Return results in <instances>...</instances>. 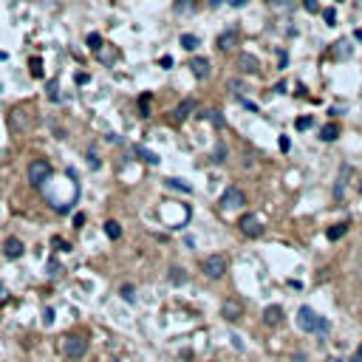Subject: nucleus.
Instances as JSON below:
<instances>
[{
    "instance_id": "1",
    "label": "nucleus",
    "mask_w": 362,
    "mask_h": 362,
    "mask_svg": "<svg viewBox=\"0 0 362 362\" xmlns=\"http://www.w3.org/2000/svg\"><path fill=\"white\" fill-rule=\"evenodd\" d=\"M297 326L303 328L305 334H320V337H328V328H331L326 317H320L314 308H308V305H303V308L297 311Z\"/></svg>"
},
{
    "instance_id": "2",
    "label": "nucleus",
    "mask_w": 362,
    "mask_h": 362,
    "mask_svg": "<svg viewBox=\"0 0 362 362\" xmlns=\"http://www.w3.org/2000/svg\"><path fill=\"white\" fill-rule=\"evenodd\" d=\"M48 179H51V164L45 158H34L29 164V184L31 187H43Z\"/></svg>"
},
{
    "instance_id": "3",
    "label": "nucleus",
    "mask_w": 362,
    "mask_h": 362,
    "mask_svg": "<svg viewBox=\"0 0 362 362\" xmlns=\"http://www.w3.org/2000/svg\"><path fill=\"white\" fill-rule=\"evenodd\" d=\"M226 266H229L226 255H210V258H204V263H201L204 274H207L210 280H218V277H224V274H226Z\"/></svg>"
},
{
    "instance_id": "4",
    "label": "nucleus",
    "mask_w": 362,
    "mask_h": 362,
    "mask_svg": "<svg viewBox=\"0 0 362 362\" xmlns=\"http://www.w3.org/2000/svg\"><path fill=\"white\" fill-rule=\"evenodd\" d=\"M62 351H65L68 360H79V357H85V351H88V339L82 337V334H68L65 342H62Z\"/></svg>"
},
{
    "instance_id": "5",
    "label": "nucleus",
    "mask_w": 362,
    "mask_h": 362,
    "mask_svg": "<svg viewBox=\"0 0 362 362\" xmlns=\"http://www.w3.org/2000/svg\"><path fill=\"white\" fill-rule=\"evenodd\" d=\"M243 204H246V195H243V190H238V187H226L224 195H221V207L224 210H238Z\"/></svg>"
},
{
    "instance_id": "6",
    "label": "nucleus",
    "mask_w": 362,
    "mask_h": 362,
    "mask_svg": "<svg viewBox=\"0 0 362 362\" xmlns=\"http://www.w3.org/2000/svg\"><path fill=\"white\" fill-rule=\"evenodd\" d=\"M238 226H241V232H243V235H249V238H260V232H263V224H260V218L255 212L243 215Z\"/></svg>"
},
{
    "instance_id": "7",
    "label": "nucleus",
    "mask_w": 362,
    "mask_h": 362,
    "mask_svg": "<svg viewBox=\"0 0 362 362\" xmlns=\"http://www.w3.org/2000/svg\"><path fill=\"white\" fill-rule=\"evenodd\" d=\"M23 252H26V246H23V241L20 238H6V243H3V255L9 260H17V258H23Z\"/></svg>"
},
{
    "instance_id": "8",
    "label": "nucleus",
    "mask_w": 362,
    "mask_h": 362,
    "mask_svg": "<svg viewBox=\"0 0 362 362\" xmlns=\"http://www.w3.org/2000/svg\"><path fill=\"white\" fill-rule=\"evenodd\" d=\"M221 314H224L226 323H235V320H241V314H243V305L238 303V300H224Z\"/></svg>"
},
{
    "instance_id": "9",
    "label": "nucleus",
    "mask_w": 362,
    "mask_h": 362,
    "mask_svg": "<svg viewBox=\"0 0 362 362\" xmlns=\"http://www.w3.org/2000/svg\"><path fill=\"white\" fill-rule=\"evenodd\" d=\"M190 68H192V74L198 79H207L210 77V60L207 57H192L190 60Z\"/></svg>"
},
{
    "instance_id": "10",
    "label": "nucleus",
    "mask_w": 362,
    "mask_h": 362,
    "mask_svg": "<svg viewBox=\"0 0 362 362\" xmlns=\"http://www.w3.org/2000/svg\"><path fill=\"white\" fill-rule=\"evenodd\" d=\"M238 68L246 71V74H255V71H260V62H258V57H252V54H238Z\"/></svg>"
},
{
    "instance_id": "11",
    "label": "nucleus",
    "mask_w": 362,
    "mask_h": 362,
    "mask_svg": "<svg viewBox=\"0 0 362 362\" xmlns=\"http://www.w3.org/2000/svg\"><path fill=\"white\" fill-rule=\"evenodd\" d=\"M238 45V29H226L221 37H218V48L221 51H229V48H235Z\"/></svg>"
},
{
    "instance_id": "12",
    "label": "nucleus",
    "mask_w": 362,
    "mask_h": 362,
    "mask_svg": "<svg viewBox=\"0 0 362 362\" xmlns=\"http://www.w3.org/2000/svg\"><path fill=\"white\" fill-rule=\"evenodd\" d=\"M280 320H283L280 305H266V308H263V323H266V326H277Z\"/></svg>"
},
{
    "instance_id": "13",
    "label": "nucleus",
    "mask_w": 362,
    "mask_h": 362,
    "mask_svg": "<svg viewBox=\"0 0 362 362\" xmlns=\"http://www.w3.org/2000/svg\"><path fill=\"white\" fill-rule=\"evenodd\" d=\"M198 116H201V119H207V122L212 124V127H218V130L226 124V119L221 116V111H215V108H207V111H201Z\"/></svg>"
},
{
    "instance_id": "14",
    "label": "nucleus",
    "mask_w": 362,
    "mask_h": 362,
    "mask_svg": "<svg viewBox=\"0 0 362 362\" xmlns=\"http://www.w3.org/2000/svg\"><path fill=\"white\" fill-rule=\"evenodd\" d=\"M192 111H195V99H184L179 108L173 111V116H176V122H184V119H187Z\"/></svg>"
},
{
    "instance_id": "15",
    "label": "nucleus",
    "mask_w": 362,
    "mask_h": 362,
    "mask_svg": "<svg viewBox=\"0 0 362 362\" xmlns=\"http://www.w3.org/2000/svg\"><path fill=\"white\" fill-rule=\"evenodd\" d=\"M345 232H348V224H345V221H339V224H334V226H328V229H326V238H328V241H339Z\"/></svg>"
},
{
    "instance_id": "16",
    "label": "nucleus",
    "mask_w": 362,
    "mask_h": 362,
    "mask_svg": "<svg viewBox=\"0 0 362 362\" xmlns=\"http://www.w3.org/2000/svg\"><path fill=\"white\" fill-rule=\"evenodd\" d=\"M133 153H136V156H142L147 164H158V153H153V150H147V147H142V145H136Z\"/></svg>"
},
{
    "instance_id": "17",
    "label": "nucleus",
    "mask_w": 362,
    "mask_h": 362,
    "mask_svg": "<svg viewBox=\"0 0 362 362\" xmlns=\"http://www.w3.org/2000/svg\"><path fill=\"white\" fill-rule=\"evenodd\" d=\"M320 139H323V142H334V139H339V124H326V127L320 130Z\"/></svg>"
},
{
    "instance_id": "18",
    "label": "nucleus",
    "mask_w": 362,
    "mask_h": 362,
    "mask_svg": "<svg viewBox=\"0 0 362 362\" xmlns=\"http://www.w3.org/2000/svg\"><path fill=\"white\" fill-rule=\"evenodd\" d=\"M181 48H187V51H195V48H198V45H201V40H198V37H195V34H181Z\"/></svg>"
},
{
    "instance_id": "19",
    "label": "nucleus",
    "mask_w": 362,
    "mask_h": 362,
    "mask_svg": "<svg viewBox=\"0 0 362 362\" xmlns=\"http://www.w3.org/2000/svg\"><path fill=\"white\" fill-rule=\"evenodd\" d=\"M85 45H88L90 51H93V54H96V51H102V37L96 31H90L88 37H85Z\"/></svg>"
},
{
    "instance_id": "20",
    "label": "nucleus",
    "mask_w": 362,
    "mask_h": 362,
    "mask_svg": "<svg viewBox=\"0 0 362 362\" xmlns=\"http://www.w3.org/2000/svg\"><path fill=\"white\" fill-rule=\"evenodd\" d=\"M105 235L111 238V241H116V238L122 235V226L116 224V221H105Z\"/></svg>"
},
{
    "instance_id": "21",
    "label": "nucleus",
    "mask_w": 362,
    "mask_h": 362,
    "mask_svg": "<svg viewBox=\"0 0 362 362\" xmlns=\"http://www.w3.org/2000/svg\"><path fill=\"white\" fill-rule=\"evenodd\" d=\"M184 280H187L184 269H181V266H173V269H170V283H173V286H181Z\"/></svg>"
},
{
    "instance_id": "22",
    "label": "nucleus",
    "mask_w": 362,
    "mask_h": 362,
    "mask_svg": "<svg viewBox=\"0 0 362 362\" xmlns=\"http://www.w3.org/2000/svg\"><path fill=\"white\" fill-rule=\"evenodd\" d=\"M139 116H150V93H142L139 96Z\"/></svg>"
},
{
    "instance_id": "23",
    "label": "nucleus",
    "mask_w": 362,
    "mask_h": 362,
    "mask_svg": "<svg viewBox=\"0 0 362 362\" xmlns=\"http://www.w3.org/2000/svg\"><path fill=\"white\" fill-rule=\"evenodd\" d=\"M167 187H173V190H184V192H192L190 184H184L181 179H167Z\"/></svg>"
},
{
    "instance_id": "24",
    "label": "nucleus",
    "mask_w": 362,
    "mask_h": 362,
    "mask_svg": "<svg viewBox=\"0 0 362 362\" xmlns=\"http://www.w3.org/2000/svg\"><path fill=\"white\" fill-rule=\"evenodd\" d=\"M29 65H31V74L37 79L43 77V60H40V57H31V62H29Z\"/></svg>"
},
{
    "instance_id": "25",
    "label": "nucleus",
    "mask_w": 362,
    "mask_h": 362,
    "mask_svg": "<svg viewBox=\"0 0 362 362\" xmlns=\"http://www.w3.org/2000/svg\"><path fill=\"white\" fill-rule=\"evenodd\" d=\"M311 124H314V119H311V116H300V119L294 122V127H297V130H308Z\"/></svg>"
},
{
    "instance_id": "26",
    "label": "nucleus",
    "mask_w": 362,
    "mask_h": 362,
    "mask_svg": "<svg viewBox=\"0 0 362 362\" xmlns=\"http://www.w3.org/2000/svg\"><path fill=\"white\" fill-rule=\"evenodd\" d=\"M48 99H60V85H57V79H48Z\"/></svg>"
},
{
    "instance_id": "27",
    "label": "nucleus",
    "mask_w": 362,
    "mask_h": 362,
    "mask_svg": "<svg viewBox=\"0 0 362 362\" xmlns=\"http://www.w3.org/2000/svg\"><path fill=\"white\" fill-rule=\"evenodd\" d=\"M212 161H218V164H221V161H226V147H224V145H218V147H215Z\"/></svg>"
},
{
    "instance_id": "28",
    "label": "nucleus",
    "mask_w": 362,
    "mask_h": 362,
    "mask_svg": "<svg viewBox=\"0 0 362 362\" xmlns=\"http://www.w3.org/2000/svg\"><path fill=\"white\" fill-rule=\"evenodd\" d=\"M323 17H326L328 26H337V11H334V9H326V11H323Z\"/></svg>"
},
{
    "instance_id": "29",
    "label": "nucleus",
    "mask_w": 362,
    "mask_h": 362,
    "mask_svg": "<svg viewBox=\"0 0 362 362\" xmlns=\"http://www.w3.org/2000/svg\"><path fill=\"white\" fill-rule=\"evenodd\" d=\"M176 11H192V0H176Z\"/></svg>"
},
{
    "instance_id": "30",
    "label": "nucleus",
    "mask_w": 362,
    "mask_h": 362,
    "mask_svg": "<svg viewBox=\"0 0 362 362\" xmlns=\"http://www.w3.org/2000/svg\"><path fill=\"white\" fill-rule=\"evenodd\" d=\"M122 297L127 300V303H133V300H136V294H133V286H124V289H122Z\"/></svg>"
},
{
    "instance_id": "31",
    "label": "nucleus",
    "mask_w": 362,
    "mask_h": 362,
    "mask_svg": "<svg viewBox=\"0 0 362 362\" xmlns=\"http://www.w3.org/2000/svg\"><path fill=\"white\" fill-rule=\"evenodd\" d=\"M88 161H90V167H99V158H96L93 150H88Z\"/></svg>"
},
{
    "instance_id": "32",
    "label": "nucleus",
    "mask_w": 362,
    "mask_h": 362,
    "mask_svg": "<svg viewBox=\"0 0 362 362\" xmlns=\"http://www.w3.org/2000/svg\"><path fill=\"white\" fill-rule=\"evenodd\" d=\"M289 147H292V142H289V136H280V150H283V153H286Z\"/></svg>"
},
{
    "instance_id": "33",
    "label": "nucleus",
    "mask_w": 362,
    "mask_h": 362,
    "mask_svg": "<svg viewBox=\"0 0 362 362\" xmlns=\"http://www.w3.org/2000/svg\"><path fill=\"white\" fill-rule=\"evenodd\" d=\"M303 6L308 11H317V9H320V6H317V0H303Z\"/></svg>"
},
{
    "instance_id": "34",
    "label": "nucleus",
    "mask_w": 362,
    "mask_h": 362,
    "mask_svg": "<svg viewBox=\"0 0 362 362\" xmlns=\"http://www.w3.org/2000/svg\"><path fill=\"white\" fill-rule=\"evenodd\" d=\"M51 243H54L57 249H71V246H68V243H65V241H62V238H54V241H51Z\"/></svg>"
},
{
    "instance_id": "35",
    "label": "nucleus",
    "mask_w": 362,
    "mask_h": 362,
    "mask_svg": "<svg viewBox=\"0 0 362 362\" xmlns=\"http://www.w3.org/2000/svg\"><path fill=\"white\" fill-rule=\"evenodd\" d=\"M345 45H348L345 40H339L337 43V57H345Z\"/></svg>"
},
{
    "instance_id": "36",
    "label": "nucleus",
    "mask_w": 362,
    "mask_h": 362,
    "mask_svg": "<svg viewBox=\"0 0 362 362\" xmlns=\"http://www.w3.org/2000/svg\"><path fill=\"white\" fill-rule=\"evenodd\" d=\"M351 362H362V342H360V348L354 351V357H351Z\"/></svg>"
},
{
    "instance_id": "37",
    "label": "nucleus",
    "mask_w": 362,
    "mask_h": 362,
    "mask_svg": "<svg viewBox=\"0 0 362 362\" xmlns=\"http://www.w3.org/2000/svg\"><path fill=\"white\" fill-rule=\"evenodd\" d=\"M51 323H54V311H51V308H45V326H51Z\"/></svg>"
},
{
    "instance_id": "38",
    "label": "nucleus",
    "mask_w": 362,
    "mask_h": 362,
    "mask_svg": "<svg viewBox=\"0 0 362 362\" xmlns=\"http://www.w3.org/2000/svg\"><path fill=\"white\" fill-rule=\"evenodd\" d=\"M170 65H173V57L164 54V57H161V68H170Z\"/></svg>"
},
{
    "instance_id": "39",
    "label": "nucleus",
    "mask_w": 362,
    "mask_h": 362,
    "mask_svg": "<svg viewBox=\"0 0 362 362\" xmlns=\"http://www.w3.org/2000/svg\"><path fill=\"white\" fill-rule=\"evenodd\" d=\"M82 224H85V215L77 212V215H74V226H82Z\"/></svg>"
},
{
    "instance_id": "40",
    "label": "nucleus",
    "mask_w": 362,
    "mask_h": 362,
    "mask_svg": "<svg viewBox=\"0 0 362 362\" xmlns=\"http://www.w3.org/2000/svg\"><path fill=\"white\" fill-rule=\"evenodd\" d=\"M229 6H235V9H241V6H246V0H226Z\"/></svg>"
},
{
    "instance_id": "41",
    "label": "nucleus",
    "mask_w": 362,
    "mask_h": 362,
    "mask_svg": "<svg viewBox=\"0 0 362 362\" xmlns=\"http://www.w3.org/2000/svg\"><path fill=\"white\" fill-rule=\"evenodd\" d=\"M229 88H232V90H235V93H238V90L243 88V85H241V82H235V79H229Z\"/></svg>"
},
{
    "instance_id": "42",
    "label": "nucleus",
    "mask_w": 362,
    "mask_h": 362,
    "mask_svg": "<svg viewBox=\"0 0 362 362\" xmlns=\"http://www.w3.org/2000/svg\"><path fill=\"white\" fill-rule=\"evenodd\" d=\"M232 345H235V348H243V342H241V337H238V334H232Z\"/></svg>"
},
{
    "instance_id": "43",
    "label": "nucleus",
    "mask_w": 362,
    "mask_h": 362,
    "mask_svg": "<svg viewBox=\"0 0 362 362\" xmlns=\"http://www.w3.org/2000/svg\"><path fill=\"white\" fill-rule=\"evenodd\" d=\"M266 3H272V6H286L289 0H266Z\"/></svg>"
},
{
    "instance_id": "44",
    "label": "nucleus",
    "mask_w": 362,
    "mask_h": 362,
    "mask_svg": "<svg viewBox=\"0 0 362 362\" xmlns=\"http://www.w3.org/2000/svg\"><path fill=\"white\" fill-rule=\"evenodd\" d=\"M3 297H6V286H3V283H0V300H3Z\"/></svg>"
},
{
    "instance_id": "45",
    "label": "nucleus",
    "mask_w": 362,
    "mask_h": 362,
    "mask_svg": "<svg viewBox=\"0 0 362 362\" xmlns=\"http://www.w3.org/2000/svg\"><path fill=\"white\" fill-rule=\"evenodd\" d=\"M354 37H357V40H360V43H362V31H360V29H357V31H354Z\"/></svg>"
},
{
    "instance_id": "46",
    "label": "nucleus",
    "mask_w": 362,
    "mask_h": 362,
    "mask_svg": "<svg viewBox=\"0 0 362 362\" xmlns=\"http://www.w3.org/2000/svg\"><path fill=\"white\" fill-rule=\"evenodd\" d=\"M328 362H342V360H339V357H331V360H328Z\"/></svg>"
},
{
    "instance_id": "47",
    "label": "nucleus",
    "mask_w": 362,
    "mask_h": 362,
    "mask_svg": "<svg viewBox=\"0 0 362 362\" xmlns=\"http://www.w3.org/2000/svg\"><path fill=\"white\" fill-rule=\"evenodd\" d=\"M357 190H360V192H362V181H360V187H357Z\"/></svg>"
}]
</instances>
